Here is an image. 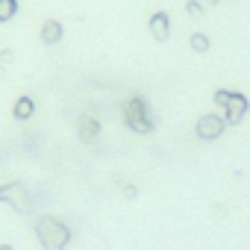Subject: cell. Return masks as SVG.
Returning <instances> with one entry per match:
<instances>
[{"label": "cell", "mask_w": 250, "mask_h": 250, "mask_svg": "<svg viewBox=\"0 0 250 250\" xmlns=\"http://www.w3.org/2000/svg\"><path fill=\"white\" fill-rule=\"evenodd\" d=\"M36 238L44 250H65L71 244V227L56 215H42L36 221Z\"/></svg>", "instance_id": "6da1fadb"}, {"label": "cell", "mask_w": 250, "mask_h": 250, "mask_svg": "<svg viewBox=\"0 0 250 250\" xmlns=\"http://www.w3.org/2000/svg\"><path fill=\"white\" fill-rule=\"evenodd\" d=\"M124 124L139 136H147V133L156 130V115H153L150 103L142 94H133L127 103H124Z\"/></svg>", "instance_id": "7a4b0ae2"}, {"label": "cell", "mask_w": 250, "mask_h": 250, "mask_svg": "<svg viewBox=\"0 0 250 250\" xmlns=\"http://www.w3.org/2000/svg\"><path fill=\"white\" fill-rule=\"evenodd\" d=\"M0 203L12 206L21 215H27L33 209V197H30L27 186H21V183H3V186H0Z\"/></svg>", "instance_id": "3957f363"}, {"label": "cell", "mask_w": 250, "mask_h": 250, "mask_svg": "<svg viewBox=\"0 0 250 250\" xmlns=\"http://www.w3.org/2000/svg\"><path fill=\"white\" fill-rule=\"evenodd\" d=\"M224 130H227V124H224V115H218V112H206L194 124V136L200 142H218L224 136Z\"/></svg>", "instance_id": "277c9868"}, {"label": "cell", "mask_w": 250, "mask_h": 250, "mask_svg": "<svg viewBox=\"0 0 250 250\" xmlns=\"http://www.w3.org/2000/svg\"><path fill=\"white\" fill-rule=\"evenodd\" d=\"M247 112H250V97H247V94H241V91H232V94H229V103L221 109L227 127H238V124L244 121V115H247Z\"/></svg>", "instance_id": "5b68a950"}, {"label": "cell", "mask_w": 250, "mask_h": 250, "mask_svg": "<svg viewBox=\"0 0 250 250\" xmlns=\"http://www.w3.org/2000/svg\"><path fill=\"white\" fill-rule=\"evenodd\" d=\"M147 30H150V36L159 42V44H165L168 39H171V15L168 12H153L150 18H147Z\"/></svg>", "instance_id": "8992f818"}, {"label": "cell", "mask_w": 250, "mask_h": 250, "mask_svg": "<svg viewBox=\"0 0 250 250\" xmlns=\"http://www.w3.org/2000/svg\"><path fill=\"white\" fill-rule=\"evenodd\" d=\"M39 36H42V44L53 47V44H59V42L65 39V27H62V21H56V18H47V21L42 24Z\"/></svg>", "instance_id": "52a82bcc"}, {"label": "cell", "mask_w": 250, "mask_h": 250, "mask_svg": "<svg viewBox=\"0 0 250 250\" xmlns=\"http://www.w3.org/2000/svg\"><path fill=\"white\" fill-rule=\"evenodd\" d=\"M77 136L83 142H94L100 136V121L94 115H80V121H77Z\"/></svg>", "instance_id": "ba28073f"}, {"label": "cell", "mask_w": 250, "mask_h": 250, "mask_svg": "<svg viewBox=\"0 0 250 250\" xmlns=\"http://www.w3.org/2000/svg\"><path fill=\"white\" fill-rule=\"evenodd\" d=\"M33 115H36V100H33L30 94L15 97V103H12V118H15V121H30Z\"/></svg>", "instance_id": "9c48e42d"}, {"label": "cell", "mask_w": 250, "mask_h": 250, "mask_svg": "<svg viewBox=\"0 0 250 250\" xmlns=\"http://www.w3.org/2000/svg\"><path fill=\"white\" fill-rule=\"evenodd\" d=\"M18 9H21L18 0H0V24H9L18 15Z\"/></svg>", "instance_id": "30bf717a"}, {"label": "cell", "mask_w": 250, "mask_h": 250, "mask_svg": "<svg viewBox=\"0 0 250 250\" xmlns=\"http://www.w3.org/2000/svg\"><path fill=\"white\" fill-rule=\"evenodd\" d=\"M188 44H191V50H194V53H206V50L212 47V42H209V36H206V33H191Z\"/></svg>", "instance_id": "8fae6325"}, {"label": "cell", "mask_w": 250, "mask_h": 250, "mask_svg": "<svg viewBox=\"0 0 250 250\" xmlns=\"http://www.w3.org/2000/svg\"><path fill=\"white\" fill-rule=\"evenodd\" d=\"M203 3H200V0H186V12L191 15V18H203Z\"/></svg>", "instance_id": "7c38bea8"}, {"label": "cell", "mask_w": 250, "mask_h": 250, "mask_svg": "<svg viewBox=\"0 0 250 250\" xmlns=\"http://www.w3.org/2000/svg\"><path fill=\"white\" fill-rule=\"evenodd\" d=\"M229 94H232L229 88H215V97H212V100H215V106H218V109H224V106L229 103Z\"/></svg>", "instance_id": "4fadbf2b"}, {"label": "cell", "mask_w": 250, "mask_h": 250, "mask_svg": "<svg viewBox=\"0 0 250 250\" xmlns=\"http://www.w3.org/2000/svg\"><path fill=\"white\" fill-rule=\"evenodd\" d=\"M121 191H124V197H136V194H139V188L130 186V183H121Z\"/></svg>", "instance_id": "5bb4252c"}, {"label": "cell", "mask_w": 250, "mask_h": 250, "mask_svg": "<svg viewBox=\"0 0 250 250\" xmlns=\"http://www.w3.org/2000/svg\"><path fill=\"white\" fill-rule=\"evenodd\" d=\"M12 56H15V53H12L9 47H0V65H6V62H12Z\"/></svg>", "instance_id": "9a60e30c"}, {"label": "cell", "mask_w": 250, "mask_h": 250, "mask_svg": "<svg viewBox=\"0 0 250 250\" xmlns=\"http://www.w3.org/2000/svg\"><path fill=\"white\" fill-rule=\"evenodd\" d=\"M221 0H203V6H218Z\"/></svg>", "instance_id": "2e32d148"}, {"label": "cell", "mask_w": 250, "mask_h": 250, "mask_svg": "<svg viewBox=\"0 0 250 250\" xmlns=\"http://www.w3.org/2000/svg\"><path fill=\"white\" fill-rule=\"evenodd\" d=\"M0 80H6V65H0Z\"/></svg>", "instance_id": "e0dca14e"}, {"label": "cell", "mask_w": 250, "mask_h": 250, "mask_svg": "<svg viewBox=\"0 0 250 250\" xmlns=\"http://www.w3.org/2000/svg\"><path fill=\"white\" fill-rule=\"evenodd\" d=\"M0 250H15V247L12 244H0Z\"/></svg>", "instance_id": "ac0fdd59"}]
</instances>
